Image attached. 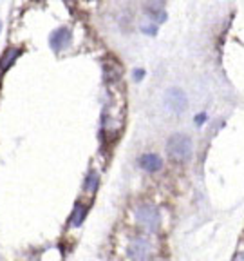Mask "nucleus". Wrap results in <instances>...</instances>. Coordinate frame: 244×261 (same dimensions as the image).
Instances as JSON below:
<instances>
[{"instance_id": "f257e3e1", "label": "nucleus", "mask_w": 244, "mask_h": 261, "mask_svg": "<svg viewBox=\"0 0 244 261\" xmlns=\"http://www.w3.org/2000/svg\"><path fill=\"white\" fill-rule=\"evenodd\" d=\"M167 152L176 161H188L192 158V140L183 133L172 135L167 142Z\"/></svg>"}, {"instance_id": "f03ea898", "label": "nucleus", "mask_w": 244, "mask_h": 261, "mask_svg": "<svg viewBox=\"0 0 244 261\" xmlns=\"http://www.w3.org/2000/svg\"><path fill=\"white\" fill-rule=\"evenodd\" d=\"M136 220L147 232H158L161 227V214H159L158 207L150 203H143L137 207Z\"/></svg>"}, {"instance_id": "7ed1b4c3", "label": "nucleus", "mask_w": 244, "mask_h": 261, "mask_svg": "<svg viewBox=\"0 0 244 261\" xmlns=\"http://www.w3.org/2000/svg\"><path fill=\"white\" fill-rule=\"evenodd\" d=\"M165 104H167V107L170 109L172 113L181 114L186 109V105H188V98H186V95L181 91L179 87H170L165 93Z\"/></svg>"}, {"instance_id": "20e7f679", "label": "nucleus", "mask_w": 244, "mask_h": 261, "mask_svg": "<svg viewBox=\"0 0 244 261\" xmlns=\"http://www.w3.org/2000/svg\"><path fill=\"white\" fill-rule=\"evenodd\" d=\"M129 256L134 261H147L152 256V245L145 238H134L129 245Z\"/></svg>"}, {"instance_id": "39448f33", "label": "nucleus", "mask_w": 244, "mask_h": 261, "mask_svg": "<svg viewBox=\"0 0 244 261\" xmlns=\"http://www.w3.org/2000/svg\"><path fill=\"white\" fill-rule=\"evenodd\" d=\"M73 40V33L67 29V27H60V29H55L49 36V46H51L53 51H62L71 44Z\"/></svg>"}, {"instance_id": "423d86ee", "label": "nucleus", "mask_w": 244, "mask_h": 261, "mask_svg": "<svg viewBox=\"0 0 244 261\" xmlns=\"http://www.w3.org/2000/svg\"><path fill=\"white\" fill-rule=\"evenodd\" d=\"M139 165H141V169L147 170V172H158L163 167V160L158 154H143V156L139 158Z\"/></svg>"}, {"instance_id": "0eeeda50", "label": "nucleus", "mask_w": 244, "mask_h": 261, "mask_svg": "<svg viewBox=\"0 0 244 261\" xmlns=\"http://www.w3.org/2000/svg\"><path fill=\"white\" fill-rule=\"evenodd\" d=\"M85 216H87V205H83L81 201L74 203V210L71 214V225L80 227L83 223V220H85Z\"/></svg>"}, {"instance_id": "6e6552de", "label": "nucleus", "mask_w": 244, "mask_h": 261, "mask_svg": "<svg viewBox=\"0 0 244 261\" xmlns=\"http://www.w3.org/2000/svg\"><path fill=\"white\" fill-rule=\"evenodd\" d=\"M20 57V49H8L4 55V58L0 60V73H4V71H8L11 65L17 62V58Z\"/></svg>"}, {"instance_id": "1a4fd4ad", "label": "nucleus", "mask_w": 244, "mask_h": 261, "mask_svg": "<svg viewBox=\"0 0 244 261\" xmlns=\"http://www.w3.org/2000/svg\"><path fill=\"white\" fill-rule=\"evenodd\" d=\"M98 185H100V174L96 172V170H90V172L87 174L83 189H85L87 192H94L96 189H98Z\"/></svg>"}, {"instance_id": "9d476101", "label": "nucleus", "mask_w": 244, "mask_h": 261, "mask_svg": "<svg viewBox=\"0 0 244 261\" xmlns=\"http://www.w3.org/2000/svg\"><path fill=\"white\" fill-rule=\"evenodd\" d=\"M163 4H165V0H145V6L147 9H149L150 17L156 13H159V11H163Z\"/></svg>"}, {"instance_id": "9b49d317", "label": "nucleus", "mask_w": 244, "mask_h": 261, "mask_svg": "<svg viewBox=\"0 0 244 261\" xmlns=\"http://www.w3.org/2000/svg\"><path fill=\"white\" fill-rule=\"evenodd\" d=\"M143 33H147V35H156V33H158V27L156 26H143Z\"/></svg>"}, {"instance_id": "f8f14e48", "label": "nucleus", "mask_w": 244, "mask_h": 261, "mask_svg": "<svg viewBox=\"0 0 244 261\" xmlns=\"http://www.w3.org/2000/svg\"><path fill=\"white\" fill-rule=\"evenodd\" d=\"M143 76H145V71H143V69H136V71H134V80H136V82H139Z\"/></svg>"}, {"instance_id": "ddd939ff", "label": "nucleus", "mask_w": 244, "mask_h": 261, "mask_svg": "<svg viewBox=\"0 0 244 261\" xmlns=\"http://www.w3.org/2000/svg\"><path fill=\"white\" fill-rule=\"evenodd\" d=\"M205 122H206V114L205 113L197 114V118H196V123H197V125H203Z\"/></svg>"}, {"instance_id": "4468645a", "label": "nucleus", "mask_w": 244, "mask_h": 261, "mask_svg": "<svg viewBox=\"0 0 244 261\" xmlns=\"http://www.w3.org/2000/svg\"><path fill=\"white\" fill-rule=\"evenodd\" d=\"M235 261H244V250H242V252H239V254H237Z\"/></svg>"}, {"instance_id": "2eb2a0df", "label": "nucleus", "mask_w": 244, "mask_h": 261, "mask_svg": "<svg viewBox=\"0 0 244 261\" xmlns=\"http://www.w3.org/2000/svg\"><path fill=\"white\" fill-rule=\"evenodd\" d=\"M0 29H2V22H0Z\"/></svg>"}, {"instance_id": "dca6fc26", "label": "nucleus", "mask_w": 244, "mask_h": 261, "mask_svg": "<svg viewBox=\"0 0 244 261\" xmlns=\"http://www.w3.org/2000/svg\"><path fill=\"white\" fill-rule=\"evenodd\" d=\"M0 261H2V257H0Z\"/></svg>"}]
</instances>
